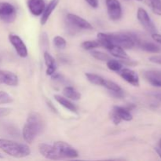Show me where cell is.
I'll return each mask as SVG.
<instances>
[{
  "label": "cell",
  "instance_id": "6da1fadb",
  "mask_svg": "<svg viewBox=\"0 0 161 161\" xmlns=\"http://www.w3.org/2000/svg\"><path fill=\"white\" fill-rule=\"evenodd\" d=\"M45 123L42 116L36 112L30 113L22 129V136L24 140L28 143H32L43 131Z\"/></svg>",
  "mask_w": 161,
  "mask_h": 161
},
{
  "label": "cell",
  "instance_id": "7a4b0ae2",
  "mask_svg": "<svg viewBox=\"0 0 161 161\" xmlns=\"http://www.w3.org/2000/svg\"><path fill=\"white\" fill-rule=\"evenodd\" d=\"M0 149L5 153L15 158H24L31 153L29 146L11 140L0 138Z\"/></svg>",
  "mask_w": 161,
  "mask_h": 161
},
{
  "label": "cell",
  "instance_id": "3957f363",
  "mask_svg": "<svg viewBox=\"0 0 161 161\" xmlns=\"http://www.w3.org/2000/svg\"><path fill=\"white\" fill-rule=\"evenodd\" d=\"M112 42L122 48L132 49L137 45L138 37L136 35L130 32H113L109 33Z\"/></svg>",
  "mask_w": 161,
  "mask_h": 161
},
{
  "label": "cell",
  "instance_id": "277c9868",
  "mask_svg": "<svg viewBox=\"0 0 161 161\" xmlns=\"http://www.w3.org/2000/svg\"><path fill=\"white\" fill-rule=\"evenodd\" d=\"M56 152L61 160L63 159H74L79 157V153L72 146L65 142L57 141L53 144Z\"/></svg>",
  "mask_w": 161,
  "mask_h": 161
},
{
  "label": "cell",
  "instance_id": "5b68a950",
  "mask_svg": "<svg viewBox=\"0 0 161 161\" xmlns=\"http://www.w3.org/2000/svg\"><path fill=\"white\" fill-rule=\"evenodd\" d=\"M66 20L69 28L72 31L77 30H91L93 26L90 22L85 19L82 18L80 16L74 14H68L66 16Z\"/></svg>",
  "mask_w": 161,
  "mask_h": 161
},
{
  "label": "cell",
  "instance_id": "8992f818",
  "mask_svg": "<svg viewBox=\"0 0 161 161\" xmlns=\"http://www.w3.org/2000/svg\"><path fill=\"white\" fill-rule=\"evenodd\" d=\"M17 18V9L14 5L6 2H0V20L7 24L13 23Z\"/></svg>",
  "mask_w": 161,
  "mask_h": 161
},
{
  "label": "cell",
  "instance_id": "52a82bcc",
  "mask_svg": "<svg viewBox=\"0 0 161 161\" xmlns=\"http://www.w3.org/2000/svg\"><path fill=\"white\" fill-rule=\"evenodd\" d=\"M110 119L116 125L120 124L122 120L130 121L133 119L131 113L129 109L121 106H114L110 112Z\"/></svg>",
  "mask_w": 161,
  "mask_h": 161
},
{
  "label": "cell",
  "instance_id": "ba28073f",
  "mask_svg": "<svg viewBox=\"0 0 161 161\" xmlns=\"http://www.w3.org/2000/svg\"><path fill=\"white\" fill-rule=\"evenodd\" d=\"M137 18H138V21L142 25V26L148 32L151 33V34L157 32V28H156L153 21L150 18L149 14H148L146 9L141 7L138 8V12H137Z\"/></svg>",
  "mask_w": 161,
  "mask_h": 161
},
{
  "label": "cell",
  "instance_id": "9c48e42d",
  "mask_svg": "<svg viewBox=\"0 0 161 161\" xmlns=\"http://www.w3.org/2000/svg\"><path fill=\"white\" fill-rule=\"evenodd\" d=\"M105 4L107 13L111 20H118L122 17V6L118 0H105Z\"/></svg>",
  "mask_w": 161,
  "mask_h": 161
},
{
  "label": "cell",
  "instance_id": "30bf717a",
  "mask_svg": "<svg viewBox=\"0 0 161 161\" xmlns=\"http://www.w3.org/2000/svg\"><path fill=\"white\" fill-rule=\"evenodd\" d=\"M9 40L14 48L15 49L18 56H20V58H26L28 56V48L20 36L15 34H9Z\"/></svg>",
  "mask_w": 161,
  "mask_h": 161
},
{
  "label": "cell",
  "instance_id": "8fae6325",
  "mask_svg": "<svg viewBox=\"0 0 161 161\" xmlns=\"http://www.w3.org/2000/svg\"><path fill=\"white\" fill-rule=\"evenodd\" d=\"M38 149H39L41 155L45 157L46 159L52 160H61L53 145L47 144V143H40L38 146Z\"/></svg>",
  "mask_w": 161,
  "mask_h": 161
},
{
  "label": "cell",
  "instance_id": "7c38bea8",
  "mask_svg": "<svg viewBox=\"0 0 161 161\" xmlns=\"http://www.w3.org/2000/svg\"><path fill=\"white\" fill-rule=\"evenodd\" d=\"M121 78L125 80L130 84L133 85L135 86H139L140 81L138 75L134 70L130 69H126L123 68L119 72H118Z\"/></svg>",
  "mask_w": 161,
  "mask_h": 161
},
{
  "label": "cell",
  "instance_id": "4fadbf2b",
  "mask_svg": "<svg viewBox=\"0 0 161 161\" xmlns=\"http://www.w3.org/2000/svg\"><path fill=\"white\" fill-rule=\"evenodd\" d=\"M18 77L15 73L9 71L0 70V84L16 86L18 85Z\"/></svg>",
  "mask_w": 161,
  "mask_h": 161
},
{
  "label": "cell",
  "instance_id": "5bb4252c",
  "mask_svg": "<svg viewBox=\"0 0 161 161\" xmlns=\"http://www.w3.org/2000/svg\"><path fill=\"white\" fill-rule=\"evenodd\" d=\"M28 7L33 16L39 17L45 9V2L44 0H28Z\"/></svg>",
  "mask_w": 161,
  "mask_h": 161
},
{
  "label": "cell",
  "instance_id": "9a60e30c",
  "mask_svg": "<svg viewBox=\"0 0 161 161\" xmlns=\"http://www.w3.org/2000/svg\"><path fill=\"white\" fill-rule=\"evenodd\" d=\"M144 77L152 86L155 87H161V72L155 70L146 71Z\"/></svg>",
  "mask_w": 161,
  "mask_h": 161
},
{
  "label": "cell",
  "instance_id": "2e32d148",
  "mask_svg": "<svg viewBox=\"0 0 161 161\" xmlns=\"http://www.w3.org/2000/svg\"><path fill=\"white\" fill-rule=\"evenodd\" d=\"M136 46L139 47V48H141L142 50H145L146 52H149V53H160L161 51V47L160 46L157 45V44L150 42V41L142 40L139 38H138Z\"/></svg>",
  "mask_w": 161,
  "mask_h": 161
},
{
  "label": "cell",
  "instance_id": "e0dca14e",
  "mask_svg": "<svg viewBox=\"0 0 161 161\" xmlns=\"http://www.w3.org/2000/svg\"><path fill=\"white\" fill-rule=\"evenodd\" d=\"M43 58L44 61H45V64L47 66V70H46V73L47 75H52L56 72L57 70V63L53 57L48 53L47 51H45L43 53Z\"/></svg>",
  "mask_w": 161,
  "mask_h": 161
},
{
  "label": "cell",
  "instance_id": "ac0fdd59",
  "mask_svg": "<svg viewBox=\"0 0 161 161\" xmlns=\"http://www.w3.org/2000/svg\"><path fill=\"white\" fill-rule=\"evenodd\" d=\"M60 0H51V1L49 3V4L47 5V6H46L45 9L42 12V15H41V25H44L47 22V20L50 18V15L52 14V13L53 12L55 9L57 8L58 5L59 4Z\"/></svg>",
  "mask_w": 161,
  "mask_h": 161
},
{
  "label": "cell",
  "instance_id": "d6986e66",
  "mask_svg": "<svg viewBox=\"0 0 161 161\" xmlns=\"http://www.w3.org/2000/svg\"><path fill=\"white\" fill-rule=\"evenodd\" d=\"M103 86L106 88L107 90H108L111 92V94L115 97H123V95H124V91H123L122 88L115 82L105 80Z\"/></svg>",
  "mask_w": 161,
  "mask_h": 161
},
{
  "label": "cell",
  "instance_id": "ffe728a7",
  "mask_svg": "<svg viewBox=\"0 0 161 161\" xmlns=\"http://www.w3.org/2000/svg\"><path fill=\"white\" fill-rule=\"evenodd\" d=\"M107 50H108L110 53V54L113 55V57L118 58V59L122 60V61L130 59V58H129V56L127 55V53H126L125 50L118 45L113 44V45H112L109 48L107 49Z\"/></svg>",
  "mask_w": 161,
  "mask_h": 161
},
{
  "label": "cell",
  "instance_id": "44dd1931",
  "mask_svg": "<svg viewBox=\"0 0 161 161\" xmlns=\"http://www.w3.org/2000/svg\"><path fill=\"white\" fill-rule=\"evenodd\" d=\"M55 100L58 102L61 105H62L64 108H65L66 109L69 110L72 113H76L77 112V108L69 98H67L64 96H61L59 95V94H55L53 96Z\"/></svg>",
  "mask_w": 161,
  "mask_h": 161
},
{
  "label": "cell",
  "instance_id": "7402d4cb",
  "mask_svg": "<svg viewBox=\"0 0 161 161\" xmlns=\"http://www.w3.org/2000/svg\"><path fill=\"white\" fill-rule=\"evenodd\" d=\"M62 93L64 97H66L69 99H71V100L78 101L81 98V94H80V93L75 88L72 87V86H65L63 89Z\"/></svg>",
  "mask_w": 161,
  "mask_h": 161
},
{
  "label": "cell",
  "instance_id": "603a6c76",
  "mask_svg": "<svg viewBox=\"0 0 161 161\" xmlns=\"http://www.w3.org/2000/svg\"><path fill=\"white\" fill-rule=\"evenodd\" d=\"M85 75H86L88 81L92 83V84L103 86L105 79H104L102 76L97 75V74L91 73V72H87V73L85 74Z\"/></svg>",
  "mask_w": 161,
  "mask_h": 161
},
{
  "label": "cell",
  "instance_id": "cb8c5ba5",
  "mask_svg": "<svg viewBox=\"0 0 161 161\" xmlns=\"http://www.w3.org/2000/svg\"><path fill=\"white\" fill-rule=\"evenodd\" d=\"M107 67L109 70L113 71V72H119L121 69H123V64L119 61L115 59H109L106 61Z\"/></svg>",
  "mask_w": 161,
  "mask_h": 161
},
{
  "label": "cell",
  "instance_id": "d4e9b609",
  "mask_svg": "<svg viewBox=\"0 0 161 161\" xmlns=\"http://www.w3.org/2000/svg\"><path fill=\"white\" fill-rule=\"evenodd\" d=\"M82 48L86 50H92L94 49L97 48V47H101L99 42L97 40H87L84 41L83 43L81 44Z\"/></svg>",
  "mask_w": 161,
  "mask_h": 161
},
{
  "label": "cell",
  "instance_id": "484cf974",
  "mask_svg": "<svg viewBox=\"0 0 161 161\" xmlns=\"http://www.w3.org/2000/svg\"><path fill=\"white\" fill-rule=\"evenodd\" d=\"M149 6L153 12L158 16H161V0H149Z\"/></svg>",
  "mask_w": 161,
  "mask_h": 161
},
{
  "label": "cell",
  "instance_id": "4316f807",
  "mask_svg": "<svg viewBox=\"0 0 161 161\" xmlns=\"http://www.w3.org/2000/svg\"><path fill=\"white\" fill-rule=\"evenodd\" d=\"M91 54L93 58H94L95 59L98 60V61H107L108 60L110 59V57L108 56L107 53H104V52H102V51H98V50H92Z\"/></svg>",
  "mask_w": 161,
  "mask_h": 161
},
{
  "label": "cell",
  "instance_id": "83f0119b",
  "mask_svg": "<svg viewBox=\"0 0 161 161\" xmlns=\"http://www.w3.org/2000/svg\"><path fill=\"white\" fill-rule=\"evenodd\" d=\"M53 45L55 46V47H57L59 50H63L67 46V42H66V40L63 37L59 36H57L53 38Z\"/></svg>",
  "mask_w": 161,
  "mask_h": 161
},
{
  "label": "cell",
  "instance_id": "f1b7e54d",
  "mask_svg": "<svg viewBox=\"0 0 161 161\" xmlns=\"http://www.w3.org/2000/svg\"><path fill=\"white\" fill-rule=\"evenodd\" d=\"M14 101L12 96L9 95L8 93L5 91H0V105L3 104H9Z\"/></svg>",
  "mask_w": 161,
  "mask_h": 161
},
{
  "label": "cell",
  "instance_id": "f546056e",
  "mask_svg": "<svg viewBox=\"0 0 161 161\" xmlns=\"http://www.w3.org/2000/svg\"><path fill=\"white\" fill-rule=\"evenodd\" d=\"M11 113V109L6 107H0V118L6 116Z\"/></svg>",
  "mask_w": 161,
  "mask_h": 161
},
{
  "label": "cell",
  "instance_id": "4dcf8cb0",
  "mask_svg": "<svg viewBox=\"0 0 161 161\" xmlns=\"http://www.w3.org/2000/svg\"><path fill=\"white\" fill-rule=\"evenodd\" d=\"M149 61L157 64H161V55H154L149 58Z\"/></svg>",
  "mask_w": 161,
  "mask_h": 161
},
{
  "label": "cell",
  "instance_id": "1f68e13d",
  "mask_svg": "<svg viewBox=\"0 0 161 161\" xmlns=\"http://www.w3.org/2000/svg\"><path fill=\"white\" fill-rule=\"evenodd\" d=\"M85 1L92 8H97L98 6V0H85Z\"/></svg>",
  "mask_w": 161,
  "mask_h": 161
},
{
  "label": "cell",
  "instance_id": "d6a6232c",
  "mask_svg": "<svg viewBox=\"0 0 161 161\" xmlns=\"http://www.w3.org/2000/svg\"><path fill=\"white\" fill-rule=\"evenodd\" d=\"M152 38L155 42H158V43L161 44V35L158 34V33L155 32L152 34Z\"/></svg>",
  "mask_w": 161,
  "mask_h": 161
},
{
  "label": "cell",
  "instance_id": "836d02e7",
  "mask_svg": "<svg viewBox=\"0 0 161 161\" xmlns=\"http://www.w3.org/2000/svg\"><path fill=\"white\" fill-rule=\"evenodd\" d=\"M155 150H156V152L157 153V154L159 155V157H160L161 158V149H159V148H156Z\"/></svg>",
  "mask_w": 161,
  "mask_h": 161
},
{
  "label": "cell",
  "instance_id": "e575fe53",
  "mask_svg": "<svg viewBox=\"0 0 161 161\" xmlns=\"http://www.w3.org/2000/svg\"><path fill=\"white\" fill-rule=\"evenodd\" d=\"M155 97H157V98L160 99V100H161V93H158V94H155Z\"/></svg>",
  "mask_w": 161,
  "mask_h": 161
},
{
  "label": "cell",
  "instance_id": "d590c367",
  "mask_svg": "<svg viewBox=\"0 0 161 161\" xmlns=\"http://www.w3.org/2000/svg\"><path fill=\"white\" fill-rule=\"evenodd\" d=\"M159 147H160V149H161V138L160 139V141H159Z\"/></svg>",
  "mask_w": 161,
  "mask_h": 161
},
{
  "label": "cell",
  "instance_id": "8d00e7d4",
  "mask_svg": "<svg viewBox=\"0 0 161 161\" xmlns=\"http://www.w3.org/2000/svg\"><path fill=\"white\" fill-rule=\"evenodd\" d=\"M0 158H3V156H1V155H0Z\"/></svg>",
  "mask_w": 161,
  "mask_h": 161
},
{
  "label": "cell",
  "instance_id": "74e56055",
  "mask_svg": "<svg viewBox=\"0 0 161 161\" xmlns=\"http://www.w3.org/2000/svg\"><path fill=\"white\" fill-rule=\"evenodd\" d=\"M137 1H142V0H137Z\"/></svg>",
  "mask_w": 161,
  "mask_h": 161
}]
</instances>
